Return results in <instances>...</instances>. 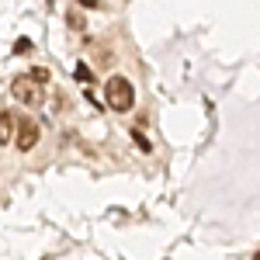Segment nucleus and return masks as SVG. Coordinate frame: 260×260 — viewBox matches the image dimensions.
<instances>
[{
    "label": "nucleus",
    "instance_id": "obj_1",
    "mask_svg": "<svg viewBox=\"0 0 260 260\" xmlns=\"http://www.w3.org/2000/svg\"><path fill=\"white\" fill-rule=\"evenodd\" d=\"M104 101H108V108L111 111H128L132 104H136V87L128 77H108V87H104Z\"/></svg>",
    "mask_w": 260,
    "mask_h": 260
},
{
    "label": "nucleus",
    "instance_id": "obj_2",
    "mask_svg": "<svg viewBox=\"0 0 260 260\" xmlns=\"http://www.w3.org/2000/svg\"><path fill=\"white\" fill-rule=\"evenodd\" d=\"M11 94H14L21 104H31V108H39L42 101H45V90H42V83H35L31 77H18V80L11 83Z\"/></svg>",
    "mask_w": 260,
    "mask_h": 260
},
{
    "label": "nucleus",
    "instance_id": "obj_3",
    "mask_svg": "<svg viewBox=\"0 0 260 260\" xmlns=\"http://www.w3.org/2000/svg\"><path fill=\"white\" fill-rule=\"evenodd\" d=\"M14 132H18V136H14V146H18L21 153H28V149H35V142H39V121H31V118H24V121H18V125H14Z\"/></svg>",
    "mask_w": 260,
    "mask_h": 260
},
{
    "label": "nucleus",
    "instance_id": "obj_4",
    "mask_svg": "<svg viewBox=\"0 0 260 260\" xmlns=\"http://www.w3.org/2000/svg\"><path fill=\"white\" fill-rule=\"evenodd\" d=\"M14 125H18V118H14L11 111H0V142L14 139Z\"/></svg>",
    "mask_w": 260,
    "mask_h": 260
},
{
    "label": "nucleus",
    "instance_id": "obj_5",
    "mask_svg": "<svg viewBox=\"0 0 260 260\" xmlns=\"http://www.w3.org/2000/svg\"><path fill=\"white\" fill-rule=\"evenodd\" d=\"M28 77H31L35 83H42V87H45V83H49V70H42V66H39V70H31Z\"/></svg>",
    "mask_w": 260,
    "mask_h": 260
},
{
    "label": "nucleus",
    "instance_id": "obj_6",
    "mask_svg": "<svg viewBox=\"0 0 260 260\" xmlns=\"http://www.w3.org/2000/svg\"><path fill=\"white\" fill-rule=\"evenodd\" d=\"M14 52H18V56H28V52H31V42H28V39H18V42H14Z\"/></svg>",
    "mask_w": 260,
    "mask_h": 260
},
{
    "label": "nucleus",
    "instance_id": "obj_7",
    "mask_svg": "<svg viewBox=\"0 0 260 260\" xmlns=\"http://www.w3.org/2000/svg\"><path fill=\"white\" fill-rule=\"evenodd\" d=\"M70 28H83V24H87V21H83V14H77V11H70Z\"/></svg>",
    "mask_w": 260,
    "mask_h": 260
},
{
    "label": "nucleus",
    "instance_id": "obj_8",
    "mask_svg": "<svg viewBox=\"0 0 260 260\" xmlns=\"http://www.w3.org/2000/svg\"><path fill=\"white\" fill-rule=\"evenodd\" d=\"M77 80H80V83H90V80H94V77H90V70H87L83 62L77 66Z\"/></svg>",
    "mask_w": 260,
    "mask_h": 260
},
{
    "label": "nucleus",
    "instance_id": "obj_9",
    "mask_svg": "<svg viewBox=\"0 0 260 260\" xmlns=\"http://www.w3.org/2000/svg\"><path fill=\"white\" fill-rule=\"evenodd\" d=\"M132 139L139 142V149H149V139H146V136H142V132H136V128H132Z\"/></svg>",
    "mask_w": 260,
    "mask_h": 260
},
{
    "label": "nucleus",
    "instance_id": "obj_10",
    "mask_svg": "<svg viewBox=\"0 0 260 260\" xmlns=\"http://www.w3.org/2000/svg\"><path fill=\"white\" fill-rule=\"evenodd\" d=\"M77 4H83V7H90V11H98V7H101V0H77Z\"/></svg>",
    "mask_w": 260,
    "mask_h": 260
}]
</instances>
